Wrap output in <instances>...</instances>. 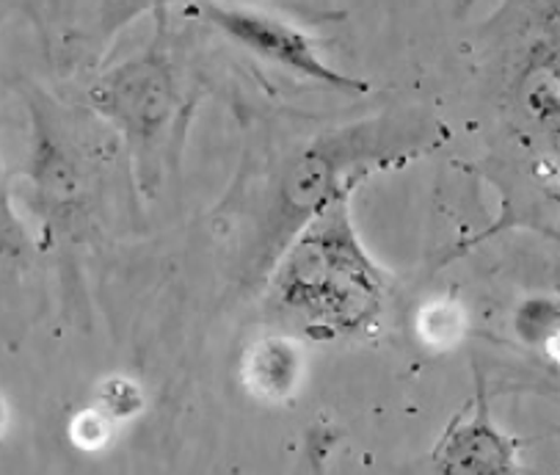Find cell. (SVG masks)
I'll return each mask as SVG.
<instances>
[{
	"instance_id": "cell-3",
	"label": "cell",
	"mask_w": 560,
	"mask_h": 475,
	"mask_svg": "<svg viewBox=\"0 0 560 475\" xmlns=\"http://www.w3.org/2000/svg\"><path fill=\"white\" fill-rule=\"evenodd\" d=\"M420 329L431 346H451V343H456V337L462 335L464 318L462 313H458L456 304L436 302L431 304V308L422 310Z\"/></svg>"
},
{
	"instance_id": "cell-4",
	"label": "cell",
	"mask_w": 560,
	"mask_h": 475,
	"mask_svg": "<svg viewBox=\"0 0 560 475\" xmlns=\"http://www.w3.org/2000/svg\"><path fill=\"white\" fill-rule=\"evenodd\" d=\"M72 437H75V442L81 448H100L105 440H108V426H105V420L100 418V415H94V412H83L81 418L72 424Z\"/></svg>"
},
{
	"instance_id": "cell-5",
	"label": "cell",
	"mask_w": 560,
	"mask_h": 475,
	"mask_svg": "<svg viewBox=\"0 0 560 475\" xmlns=\"http://www.w3.org/2000/svg\"><path fill=\"white\" fill-rule=\"evenodd\" d=\"M0 426H3V406H0Z\"/></svg>"
},
{
	"instance_id": "cell-2",
	"label": "cell",
	"mask_w": 560,
	"mask_h": 475,
	"mask_svg": "<svg viewBox=\"0 0 560 475\" xmlns=\"http://www.w3.org/2000/svg\"><path fill=\"white\" fill-rule=\"evenodd\" d=\"M442 467L447 475H511V451L489 426L475 424L453 435Z\"/></svg>"
},
{
	"instance_id": "cell-1",
	"label": "cell",
	"mask_w": 560,
	"mask_h": 475,
	"mask_svg": "<svg viewBox=\"0 0 560 475\" xmlns=\"http://www.w3.org/2000/svg\"><path fill=\"white\" fill-rule=\"evenodd\" d=\"M205 14H208L219 28H224L232 39L246 45L248 50L260 53L262 58H271L277 65L290 67L293 72L315 78V81L331 83V86L364 89V83L348 81V78H340L335 70H329V67L315 56L313 42L306 39L301 31L279 23V20L262 18V14L246 12V9L241 12V9L221 7H205Z\"/></svg>"
}]
</instances>
